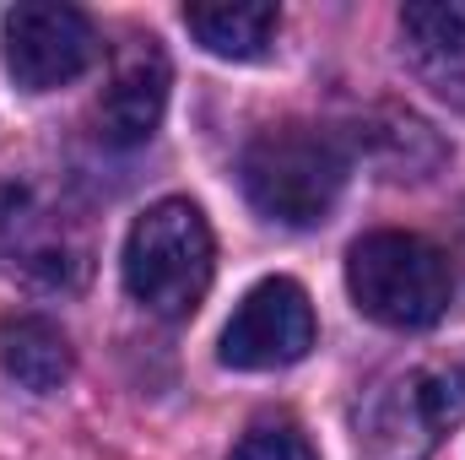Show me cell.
I'll return each mask as SVG.
<instances>
[{
  "label": "cell",
  "instance_id": "cell-3",
  "mask_svg": "<svg viewBox=\"0 0 465 460\" xmlns=\"http://www.w3.org/2000/svg\"><path fill=\"white\" fill-rule=\"evenodd\" d=\"M347 293L357 315H368L384 331H428L450 315L455 271L433 238L379 228L347 249Z\"/></svg>",
  "mask_w": 465,
  "mask_h": 460
},
{
  "label": "cell",
  "instance_id": "cell-8",
  "mask_svg": "<svg viewBox=\"0 0 465 460\" xmlns=\"http://www.w3.org/2000/svg\"><path fill=\"white\" fill-rule=\"evenodd\" d=\"M168 87H173V71H168V55L152 33H130L114 49V65L104 76V93L93 104V125L109 146H141L157 135L163 109H168Z\"/></svg>",
  "mask_w": 465,
  "mask_h": 460
},
{
  "label": "cell",
  "instance_id": "cell-1",
  "mask_svg": "<svg viewBox=\"0 0 465 460\" xmlns=\"http://www.w3.org/2000/svg\"><path fill=\"white\" fill-rule=\"evenodd\" d=\"M347 179L351 152L341 146V135L309 119L265 125L238 157V185L249 206L282 228H320L336 212Z\"/></svg>",
  "mask_w": 465,
  "mask_h": 460
},
{
  "label": "cell",
  "instance_id": "cell-9",
  "mask_svg": "<svg viewBox=\"0 0 465 460\" xmlns=\"http://www.w3.org/2000/svg\"><path fill=\"white\" fill-rule=\"evenodd\" d=\"M401 55L411 76L465 115V0H417L401 11Z\"/></svg>",
  "mask_w": 465,
  "mask_h": 460
},
{
  "label": "cell",
  "instance_id": "cell-11",
  "mask_svg": "<svg viewBox=\"0 0 465 460\" xmlns=\"http://www.w3.org/2000/svg\"><path fill=\"white\" fill-rule=\"evenodd\" d=\"M184 27L195 33V44L217 60H265L271 44H276V27H282V11L276 5H190L184 11Z\"/></svg>",
  "mask_w": 465,
  "mask_h": 460
},
{
  "label": "cell",
  "instance_id": "cell-5",
  "mask_svg": "<svg viewBox=\"0 0 465 460\" xmlns=\"http://www.w3.org/2000/svg\"><path fill=\"white\" fill-rule=\"evenodd\" d=\"M98 55H104L98 27L76 5L33 0V5H11L0 16V60H5V71L22 93L71 87L82 71H93Z\"/></svg>",
  "mask_w": 465,
  "mask_h": 460
},
{
  "label": "cell",
  "instance_id": "cell-7",
  "mask_svg": "<svg viewBox=\"0 0 465 460\" xmlns=\"http://www.w3.org/2000/svg\"><path fill=\"white\" fill-rule=\"evenodd\" d=\"M0 271L65 293L87 276V238L33 185H0Z\"/></svg>",
  "mask_w": 465,
  "mask_h": 460
},
{
  "label": "cell",
  "instance_id": "cell-6",
  "mask_svg": "<svg viewBox=\"0 0 465 460\" xmlns=\"http://www.w3.org/2000/svg\"><path fill=\"white\" fill-rule=\"evenodd\" d=\"M314 336H320V325H314L309 293L292 276H265L238 298L217 357L238 374H276V368L303 363Z\"/></svg>",
  "mask_w": 465,
  "mask_h": 460
},
{
  "label": "cell",
  "instance_id": "cell-12",
  "mask_svg": "<svg viewBox=\"0 0 465 460\" xmlns=\"http://www.w3.org/2000/svg\"><path fill=\"white\" fill-rule=\"evenodd\" d=\"M232 460H320V455H314L309 434L292 417H260L232 445Z\"/></svg>",
  "mask_w": 465,
  "mask_h": 460
},
{
  "label": "cell",
  "instance_id": "cell-4",
  "mask_svg": "<svg viewBox=\"0 0 465 460\" xmlns=\"http://www.w3.org/2000/svg\"><path fill=\"white\" fill-rule=\"evenodd\" d=\"M465 423V352L422 357L401 374H390L368 412H362V439L373 460H428L444 434Z\"/></svg>",
  "mask_w": 465,
  "mask_h": 460
},
{
  "label": "cell",
  "instance_id": "cell-10",
  "mask_svg": "<svg viewBox=\"0 0 465 460\" xmlns=\"http://www.w3.org/2000/svg\"><path fill=\"white\" fill-rule=\"evenodd\" d=\"M0 368L22 390L49 395V390H60L76 374V352H71V336L54 320H44V315H5L0 320Z\"/></svg>",
  "mask_w": 465,
  "mask_h": 460
},
{
  "label": "cell",
  "instance_id": "cell-2",
  "mask_svg": "<svg viewBox=\"0 0 465 460\" xmlns=\"http://www.w3.org/2000/svg\"><path fill=\"white\" fill-rule=\"evenodd\" d=\"M124 293L157 320H190L217 276V238L195 201H152L124 233Z\"/></svg>",
  "mask_w": 465,
  "mask_h": 460
}]
</instances>
